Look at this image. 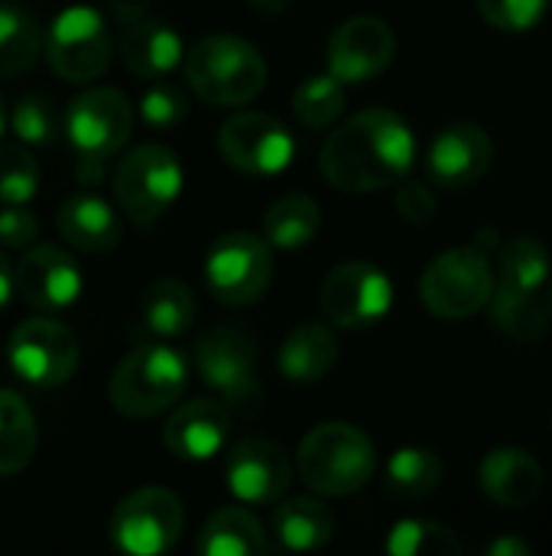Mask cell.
<instances>
[{"label":"cell","mask_w":552,"mask_h":556,"mask_svg":"<svg viewBox=\"0 0 552 556\" xmlns=\"http://www.w3.org/2000/svg\"><path fill=\"white\" fill-rule=\"evenodd\" d=\"M416 160V137L394 108H364L322 143V176L351 195L397 186Z\"/></svg>","instance_id":"6da1fadb"},{"label":"cell","mask_w":552,"mask_h":556,"mask_svg":"<svg viewBox=\"0 0 552 556\" xmlns=\"http://www.w3.org/2000/svg\"><path fill=\"white\" fill-rule=\"evenodd\" d=\"M189 88L218 108H238L254 101L267 85V59L257 46L231 33L202 36L185 55Z\"/></svg>","instance_id":"7a4b0ae2"},{"label":"cell","mask_w":552,"mask_h":556,"mask_svg":"<svg viewBox=\"0 0 552 556\" xmlns=\"http://www.w3.org/2000/svg\"><path fill=\"white\" fill-rule=\"evenodd\" d=\"M296 469L312 492L325 498H345L361 492L374 479L377 453L361 427L322 424L303 437Z\"/></svg>","instance_id":"3957f363"},{"label":"cell","mask_w":552,"mask_h":556,"mask_svg":"<svg viewBox=\"0 0 552 556\" xmlns=\"http://www.w3.org/2000/svg\"><path fill=\"white\" fill-rule=\"evenodd\" d=\"M185 384L189 362L163 342H143L114 368L107 397L117 414L130 420H150L172 410L182 401Z\"/></svg>","instance_id":"277c9868"},{"label":"cell","mask_w":552,"mask_h":556,"mask_svg":"<svg viewBox=\"0 0 552 556\" xmlns=\"http://www.w3.org/2000/svg\"><path fill=\"white\" fill-rule=\"evenodd\" d=\"M495 287L491 257L482 248L465 244L429 261L420 277V300L439 319H468L488 306Z\"/></svg>","instance_id":"5b68a950"},{"label":"cell","mask_w":552,"mask_h":556,"mask_svg":"<svg viewBox=\"0 0 552 556\" xmlns=\"http://www.w3.org/2000/svg\"><path fill=\"white\" fill-rule=\"evenodd\" d=\"M195 368L228 410L257 414L264 388L257 378V345L238 326H215L195 342Z\"/></svg>","instance_id":"8992f818"},{"label":"cell","mask_w":552,"mask_h":556,"mask_svg":"<svg viewBox=\"0 0 552 556\" xmlns=\"http://www.w3.org/2000/svg\"><path fill=\"white\" fill-rule=\"evenodd\" d=\"M182 192V166L169 147L140 143L114 169V199L120 212L137 225H156Z\"/></svg>","instance_id":"52a82bcc"},{"label":"cell","mask_w":552,"mask_h":556,"mask_svg":"<svg viewBox=\"0 0 552 556\" xmlns=\"http://www.w3.org/2000/svg\"><path fill=\"white\" fill-rule=\"evenodd\" d=\"M205 283L224 306H254L273 283V248L251 231L221 235L208 248Z\"/></svg>","instance_id":"ba28073f"},{"label":"cell","mask_w":552,"mask_h":556,"mask_svg":"<svg viewBox=\"0 0 552 556\" xmlns=\"http://www.w3.org/2000/svg\"><path fill=\"white\" fill-rule=\"evenodd\" d=\"M42 49L49 59V68L65 81H94L111 65V29L101 10L88 3L65 7L49 33L42 36Z\"/></svg>","instance_id":"9c48e42d"},{"label":"cell","mask_w":552,"mask_h":556,"mask_svg":"<svg viewBox=\"0 0 552 556\" xmlns=\"http://www.w3.org/2000/svg\"><path fill=\"white\" fill-rule=\"evenodd\" d=\"M185 528V508L176 492L150 485L130 492L107 521V538L117 551L156 556L176 547Z\"/></svg>","instance_id":"30bf717a"},{"label":"cell","mask_w":552,"mask_h":556,"mask_svg":"<svg viewBox=\"0 0 552 556\" xmlns=\"http://www.w3.org/2000/svg\"><path fill=\"white\" fill-rule=\"evenodd\" d=\"M319 306L325 319L342 329H368L390 313L394 283L377 264L348 261L325 274L319 287Z\"/></svg>","instance_id":"8fae6325"},{"label":"cell","mask_w":552,"mask_h":556,"mask_svg":"<svg viewBox=\"0 0 552 556\" xmlns=\"http://www.w3.org/2000/svg\"><path fill=\"white\" fill-rule=\"evenodd\" d=\"M62 130L78 160L107 163L130 140L133 108L117 88H88L62 114Z\"/></svg>","instance_id":"7c38bea8"},{"label":"cell","mask_w":552,"mask_h":556,"mask_svg":"<svg viewBox=\"0 0 552 556\" xmlns=\"http://www.w3.org/2000/svg\"><path fill=\"white\" fill-rule=\"evenodd\" d=\"M10 368L33 388H59L78 368V339L68 326L36 316L13 329L7 345Z\"/></svg>","instance_id":"4fadbf2b"},{"label":"cell","mask_w":552,"mask_h":556,"mask_svg":"<svg viewBox=\"0 0 552 556\" xmlns=\"http://www.w3.org/2000/svg\"><path fill=\"white\" fill-rule=\"evenodd\" d=\"M218 150L238 173L280 176L296 156V140L273 114L238 111L221 124Z\"/></svg>","instance_id":"5bb4252c"},{"label":"cell","mask_w":552,"mask_h":556,"mask_svg":"<svg viewBox=\"0 0 552 556\" xmlns=\"http://www.w3.org/2000/svg\"><path fill=\"white\" fill-rule=\"evenodd\" d=\"M397 36L381 16H351L329 36L325 62L338 81H368L390 68Z\"/></svg>","instance_id":"9a60e30c"},{"label":"cell","mask_w":552,"mask_h":556,"mask_svg":"<svg viewBox=\"0 0 552 556\" xmlns=\"http://www.w3.org/2000/svg\"><path fill=\"white\" fill-rule=\"evenodd\" d=\"M290 456L277 440L244 437L228 450V492L244 505H273L290 489Z\"/></svg>","instance_id":"2e32d148"},{"label":"cell","mask_w":552,"mask_h":556,"mask_svg":"<svg viewBox=\"0 0 552 556\" xmlns=\"http://www.w3.org/2000/svg\"><path fill=\"white\" fill-rule=\"evenodd\" d=\"M495 163V140L478 124H449L442 127L429 150H426V169L436 186L442 189H468L488 176Z\"/></svg>","instance_id":"e0dca14e"},{"label":"cell","mask_w":552,"mask_h":556,"mask_svg":"<svg viewBox=\"0 0 552 556\" xmlns=\"http://www.w3.org/2000/svg\"><path fill=\"white\" fill-rule=\"evenodd\" d=\"M78 264L55 244H29L13 270V290L42 313H59L81 296Z\"/></svg>","instance_id":"ac0fdd59"},{"label":"cell","mask_w":552,"mask_h":556,"mask_svg":"<svg viewBox=\"0 0 552 556\" xmlns=\"http://www.w3.org/2000/svg\"><path fill=\"white\" fill-rule=\"evenodd\" d=\"M231 437V410L221 401L195 397L172 410L163 427V446L185 463H205L228 446Z\"/></svg>","instance_id":"d6986e66"},{"label":"cell","mask_w":552,"mask_h":556,"mask_svg":"<svg viewBox=\"0 0 552 556\" xmlns=\"http://www.w3.org/2000/svg\"><path fill=\"white\" fill-rule=\"evenodd\" d=\"M482 492L501 508H530L543 495V466L524 446H498L478 466Z\"/></svg>","instance_id":"ffe728a7"},{"label":"cell","mask_w":552,"mask_h":556,"mask_svg":"<svg viewBox=\"0 0 552 556\" xmlns=\"http://www.w3.org/2000/svg\"><path fill=\"white\" fill-rule=\"evenodd\" d=\"M182 39L166 20L143 13L120 23V59L130 75L163 78L182 62Z\"/></svg>","instance_id":"44dd1931"},{"label":"cell","mask_w":552,"mask_h":556,"mask_svg":"<svg viewBox=\"0 0 552 556\" xmlns=\"http://www.w3.org/2000/svg\"><path fill=\"white\" fill-rule=\"evenodd\" d=\"M55 225H59V235L65 238V244H72L85 254H107L124 238L120 215L114 212V205H107L94 192H72L59 205Z\"/></svg>","instance_id":"7402d4cb"},{"label":"cell","mask_w":552,"mask_h":556,"mask_svg":"<svg viewBox=\"0 0 552 556\" xmlns=\"http://www.w3.org/2000/svg\"><path fill=\"white\" fill-rule=\"evenodd\" d=\"M195 293L189 283L163 277L153 280L137 306V336L146 339H176L192 329L195 323Z\"/></svg>","instance_id":"603a6c76"},{"label":"cell","mask_w":552,"mask_h":556,"mask_svg":"<svg viewBox=\"0 0 552 556\" xmlns=\"http://www.w3.org/2000/svg\"><path fill=\"white\" fill-rule=\"evenodd\" d=\"M338 362V339L329 326L322 323H303L296 326L277 355L280 375L296 384H316L322 381Z\"/></svg>","instance_id":"cb8c5ba5"},{"label":"cell","mask_w":552,"mask_h":556,"mask_svg":"<svg viewBox=\"0 0 552 556\" xmlns=\"http://www.w3.org/2000/svg\"><path fill=\"white\" fill-rule=\"evenodd\" d=\"M273 538L283 551H322L335 538V515L319 498H277Z\"/></svg>","instance_id":"d4e9b609"},{"label":"cell","mask_w":552,"mask_h":556,"mask_svg":"<svg viewBox=\"0 0 552 556\" xmlns=\"http://www.w3.org/2000/svg\"><path fill=\"white\" fill-rule=\"evenodd\" d=\"M198 551L205 556H260L273 544L264 525L244 508H218L198 531Z\"/></svg>","instance_id":"484cf974"},{"label":"cell","mask_w":552,"mask_h":556,"mask_svg":"<svg viewBox=\"0 0 552 556\" xmlns=\"http://www.w3.org/2000/svg\"><path fill=\"white\" fill-rule=\"evenodd\" d=\"M488 306H491V323L514 342H540L550 336L552 313L540 290H514L498 283Z\"/></svg>","instance_id":"4316f807"},{"label":"cell","mask_w":552,"mask_h":556,"mask_svg":"<svg viewBox=\"0 0 552 556\" xmlns=\"http://www.w3.org/2000/svg\"><path fill=\"white\" fill-rule=\"evenodd\" d=\"M322 225V208L306 192H286L264 212V241L277 251L306 248Z\"/></svg>","instance_id":"83f0119b"},{"label":"cell","mask_w":552,"mask_h":556,"mask_svg":"<svg viewBox=\"0 0 552 556\" xmlns=\"http://www.w3.org/2000/svg\"><path fill=\"white\" fill-rule=\"evenodd\" d=\"M552 274L550 248L537 235H514L498 244L495 280L514 290H540Z\"/></svg>","instance_id":"f1b7e54d"},{"label":"cell","mask_w":552,"mask_h":556,"mask_svg":"<svg viewBox=\"0 0 552 556\" xmlns=\"http://www.w3.org/2000/svg\"><path fill=\"white\" fill-rule=\"evenodd\" d=\"M36 456V417L29 404L0 388V476L23 472Z\"/></svg>","instance_id":"f546056e"},{"label":"cell","mask_w":552,"mask_h":556,"mask_svg":"<svg viewBox=\"0 0 552 556\" xmlns=\"http://www.w3.org/2000/svg\"><path fill=\"white\" fill-rule=\"evenodd\" d=\"M387 489L403 502H423L429 498L446 476V466L439 453L426 446H403L387 459Z\"/></svg>","instance_id":"4dcf8cb0"},{"label":"cell","mask_w":552,"mask_h":556,"mask_svg":"<svg viewBox=\"0 0 552 556\" xmlns=\"http://www.w3.org/2000/svg\"><path fill=\"white\" fill-rule=\"evenodd\" d=\"M42 52L39 23L16 3L0 0V78L26 75Z\"/></svg>","instance_id":"1f68e13d"},{"label":"cell","mask_w":552,"mask_h":556,"mask_svg":"<svg viewBox=\"0 0 552 556\" xmlns=\"http://www.w3.org/2000/svg\"><path fill=\"white\" fill-rule=\"evenodd\" d=\"M345 104H348L345 81H338L332 72L329 75H309L293 91V117L309 130H322V127L338 124L345 114Z\"/></svg>","instance_id":"d6a6232c"},{"label":"cell","mask_w":552,"mask_h":556,"mask_svg":"<svg viewBox=\"0 0 552 556\" xmlns=\"http://www.w3.org/2000/svg\"><path fill=\"white\" fill-rule=\"evenodd\" d=\"M387 554L394 556H459L462 541L452 528L429 518L397 521L387 534Z\"/></svg>","instance_id":"836d02e7"},{"label":"cell","mask_w":552,"mask_h":556,"mask_svg":"<svg viewBox=\"0 0 552 556\" xmlns=\"http://www.w3.org/2000/svg\"><path fill=\"white\" fill-rule=\"evenodd\" d=\"M10 127L26 147H49L62 130V114L46 94H23L10 114Z\"/></svg>","instance_id":"e575fe53"},{"label":"cell","mask_w":552,"mask_h":556,"mask_svg":"<svg viewBox=\"0 0 552 556\" xmlns=\"http://www.w3.org/2000/svg\"><path fill=\"white\" fill-rule=\"evenodd\" d=\"M39 189V163L26 143L0 147V202L26 205Z\"/></svg>","instance_id":"d590c367"},{"label":"cell","mask_w":552,"mask_h":556,"mask_svg":"<svg viewBox=\"0 0 552 556\" xmlns=\"http://www.w3.org/2000/svg\"><path fill=\"white\" fill-rule=\"evenodd\" d=\"M475 3H478V13L495 29L527 33V29H534L547 16L552 0H475Z\"/></svg>","instance_id":"8d00e7d4"},{"label":"cell","mask_w":552,"mask_h":556,"mask_svg":"<svg viewBox=\"0 0 552 556\" xmlns=\"http://www.w3.org/2000/svg\"><path fill=\"white\" fill-rule=\"evenodd\" d=\"M140 114L150 127H176L189 117V94L172 81L150 85L140 98Z\"/></svg>","instance_id":"74e56055"},{"label":"cell","mask_w":552,"mask_h":556,"mask_svg":"<svg viewBox=\"0 0 552 556\" xmlns=\"http://www.w3.org/2000/svg\"><path fill=\"white\" fill-rule=\"evenodd\" d=\"M394 205L400 212L403 222L410 225H429L439 212V202H436V192L420 182V179H400L397 182V195H394Z\"/></svg>","instance_id":"f35d334b"},{"label":"cell","mask_w":552,"mask_h":556,"mask_svg":"<svg viewBox=\"0 0 552 556\" xmlns=\"http://www.w3.org/2000/svg\"><path fill=\"white\" fill-rule=\"evenodd\" d=\"M39 238V222L23 205H7L0 212V244L10 251H26Z\"/></svg>","instance_id":"ab89813d"},{"label":"cell","mask_w":552,"mask_h":556,"mask_svg":"<svg viewBox=\"0 0 552 556\" xmlns=\"http://www.w3.org/2000/svg\"><path fill=\"white\" fill-rule=\"evenodd\" d=\"M150 13V0H107V16L120 26L133 16Z\"/></svg>","instance_id":"60d3db41"},{"label":"cell","mask_w":552,"mask_h":556,"mask_svg":"<svg viewBox=\"0 0 552 556\" xmlns=\"http://www.w3.org/2000/svg\"><path fill=\"white\" fill-rule=\"evenodd\" d=\"M488 556H530L534 554V547L530 544H524V541H517V538H498L495 544H488Z\"/></svg>","instance_id":"b9f144b4"},{"label":"cell","mask_w":552,"mask_h":556,"mask_svg":"<svg viewBox=\"0 0 552 556\" xmlns=\"http://www.w3.org/2000/svg\"><path fill=\"white\" fill-rule=\"evenodd\" d=\"M10 296H13V267H10L7 254L0 251V309L10 303Z\"/></svg>","instance_id":"7bdbcfd3"},{"label":"cell","mask_w":552,"mask_h":556,"mask_svg":"<svg viewBox=\"0 0 552 556\" xmlns=\"http://www.w3.org/2000/svg\"><path fill=\"white\" fill-rule=\"evenodd\" d=\"M504 238L495 231V228H482V231H475V248H482L485 254L488 251H498V244H501Z\"/></svg>","instance_id":"ee69618b"},{"label":"cell","mask_w":552,"mask_h":556,"mask_svg":"<svg viewBox=\"0 0 552 556\" xmlns=\"http://www.w3.org/2000/svg\"><path fill=\"white\" fill-rule=\"evenodd\" d=\"M247 3H251L254 10H260V13H273V16H277V13L290 10L293 0H247Z\"/></svg>","instance_id":"f6af8a7d"},{"label":"cell","mask_w":552,"mask_h":556,"mask_svg":"<svg viewBox=\"0 0 552 556\" xmlns=\"http://www.w3.org/2000/svg\"><path fill=\"white\" fill-rule=\"evenodd\" d=\"M547 306H550V313H552V277H550V293H547Z\"/></svg>","instance_id":"bcb514c9"},{"label":"cell","mask_w":552,"mask_h":556,"mask_svg":"<svg viewBox=\"0 0 552 556\" xmlns=\"http://www.w3.org/2000/svg\"><path fill=\"white\" fill-rule=\"evenodd\" d=\"M0 134H3V101H0Z\"/></svg>","instance_id":"7dc6e473"}]
</instances>
